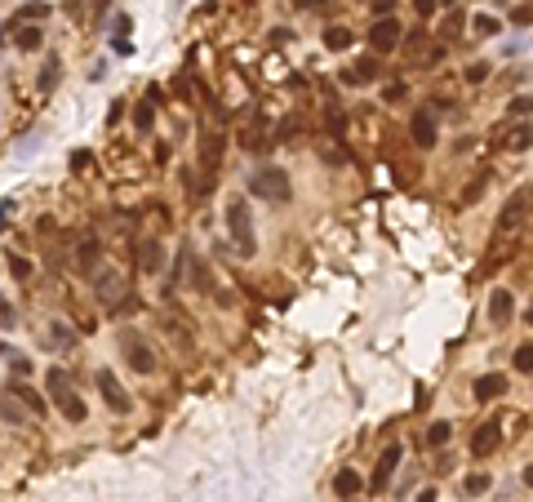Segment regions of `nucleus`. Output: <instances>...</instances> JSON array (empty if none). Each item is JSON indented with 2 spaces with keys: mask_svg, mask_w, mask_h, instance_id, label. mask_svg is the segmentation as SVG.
Segmentation results:
<instances>
[{
  "mask_svg": "<svg viewBox=\"0 0 533 502\" xmlns=\"http://www.w3.org/2000/svg\"><path fill=\"white\" fill-rule=\"evenodd\" d=\"M511 311H516L511 289H493V293H489V320H493V325H506V320H511Z\"/></svg>",
  "mask_w": 533,
  "mask_h": 502,
  "instance_id": "obj_18",
  "label": "nucleus"
},
{
  "mask_svg": "<svg viewBox=\"0 0 533 502\" xmlns=\"http://www.w3.org/2000/svg\"><path fill=\"white\" fill-rule=\"evenodd\" d=\"M435 107H440V103H427V107H418V112L409 116V138H414L418 152H431V147L440 142V129H435Z\"/></svg>",
  "mask_w": 533,
  "mask_h": 502,
  "instance_id": "obj_8",
  "label": "nucleus"
},
{
  "mask_svg": "<svg viewBox=\"0 0 533 502\" xmlns=\"http://www.w3.org/2000/svg\"><path fill=\"white\" fill-rule=\"evenodd\" d=\"M405 49H409V67H435L444 58V40H435L431 31H409V40H405Z\"/></svg>",
  "mask_w": 533,
  "mask_h": 502,
  "instance_id": "obj_7",
  "label": "nucleus"
},
{
  "mask_svg": "<svg viewBox=\"0 0 533 502\" xmlns=\"http://www.w3.org/2000/svg\"><path fill=\"white\" fill-rule=\"evenodd\" d=\"M9 209H14V205H9V200H0V227H9Z\"/></svg>",
  "mask_w": 533,
  "mask_h": 502,
  "instance_id": "obj_43",
  "label": "nucleus"
},
{
  "mask_svg": "<svg viewBox=\"0 0 533 502\" xmlns=\"http://www.w3.org/2000/svg\"><path fill=\"white\" fill-rule=\"evenodd\" d=\"M471 31H476V36H498L502 22L493 18V14H476V18H471Z\"/></svg>",
  "mask_w": 533,
  "mask_h": 502,
  "instance_id": "obj_30",
  "label": "nucleus"
},
{
  "mask_svg": "<svg viewBox=\"0 0 533 502\" xmlns=\"http://www.w3.org/2000/svg\"><path fill=\"white\" fill-rule=\"evenodd\" d=\"M129 27H133V18L120 14V18H116V36H129Z\"/></svg>",
  "mask_w": 533,
  "mask_h": 502,
  "instance_id": "obj_41",
  "label": "nucleus"
},
{
  "mask_svg": "<svg viewBox=\"0 0 533 502\" xmlns=\"http://www.w3.org/2000/svg\"><path fill=\"white\" fill-rule=\"evenodd\" d=\"M347 45H351L347 27H324V49H333V54H338V49H347Z\"/></svg>",
  "mask_w": 533,
  "mask_h": 502,
  "instance_id": "obj_31",
  "label": "nucleus"
},
{
  "mask_svg": "<svg viewBox=\"0 0 533 502\" xmlns=\"http://www.w3.org/2000/svg\"><path fill=\"white\" fill-rule=\"evenodd\" d=\"M343 80H347V84H369V80H378V54H373V58H360L356 67H347Z\"/></svg>",
  "mask_w": 533,
  "mask_h": 502,
  "instance_id": "obj_21",
  "label": "nucleus"
},
{
  "mask_svg": "<svg viewBox=\"0 0 533 502\" xmlns=\"http://www.w3.org/2000/svg\"><path fill=\"white\" fill-rule=\"evenodd\" d=\"M400 36H405V31H400L396 18H378L369 27V49H373V54H391V49H400Z\"/></svg>",
  "mask_w": 533,
  "mask_h": 502,
  "instance_id": "obj_9",
  "label": "nucleus"
},
{
  "mask_svg": "<svg viewBox=\"0 0 533 502\" xmlns=\"http://www.w3.org/2000/svg\"><path fill=\"white\" fill-rule=\"evenodd\" d=\"M107 9H112V0H93V14H98V18L107 14Z\"/></svg>",
  "mask_w": 533,
  "mask_h": 502,
  "instance_id": "obj_45",
  "label": "nucleus"
},
{
  "mask_svg": "<svg viewBox=\"0 0 533 502\" xmlns=\"http://www.w3.org/2000/svg\"><path fill=\"white\" fill-rule=\"evenodd\" d=\"M22 413H27V409L18 405V396H9V391H0V418H5V422H18V427H22Z\"/></svg>",
  "mask_w": 533,
  "mask_h": 502,
  "instance_id": "obj_26",
  "label": "nucleus"
},
{
  "mask_svg": "<svg viewBox=\"0 0 533 502\" xmlns=\"http://www.w3.org/2000/svg\"><path fill=\"white\" fill-rule=\"evenodd\" d=\"M506 112H511V120H516V116L525 120V116L533 112V98H525V94H520V98H511V103H506Z\"/></svg>",
  "mask_w": 533,
  "mask_h": 502,
  "instance_id": "obj_34",
  "label": "nucleus"
},
{
  "mask_svg": "<svg viewBox=\"0 0 533 502\" xmlns=\"http://www.w3.org/2000/svg\"><path fill=\"white\" fill-rule=\"evenodd\" d=\"M58 71H63V67H58V58H50V63H45V71H40V89H54V84H58Z\"/></svg>",
  "mask_w": 533,
  "mask_h": 502,
  "instance_id": "obj_36",
  "label": "nucleus"
},
{
  "mask_svg": "<svg viewBox=\"0 0 533 502\" xmlns=\"http://www.w3.org/2000/svg\"><path fill=\"white\" fill-rule=\"evenodd\" d=\"M156 98H165V94L151 84L147 98H142V103L133 107V129H138V133H151V125H156Z\"/></svg>",
  "mask_w": 533,
  "mask_h": 502,
  "instance_id": "obj_17",
  "label": "nucleus"
},
{
  "mask_svg": "<svg viewBox=\"0 0 533 502\" xmlns=\"http://www.w3.org/2000/svg\"><path fill=\"white\" fill-rule=\"evenodd\" d=\"M502 391H506V374H484V378H476V387H471V396H476L480 405H484V400H498Z\"/></svg>",
  "mask_w": 533,
  "mask_h": 502,
  "instance_id": "obj_19",
  "label": "nucleus"
},
{
  "mask_svg": "<svg viewBox=\"0 0 533 502\" xmlns=\"http://www.w3.org/2000/svg\"><path fill=\"white\" fill-rule=\"evenodd\" d=\"M435 498H440V494H435V489H422V494H418L414 502H435Z\"/></svg>",
  "mask_w": 533,
  "mask_h": 502,
  "instance_id": "obj_44",
  "label": "nucleus"
},
{
  "mask_svg": "<svg viewBox=\"0 0 533 502\" xmlns=\"http://www.w3.org/2000/svg\"><path fill=\"white\" fill-rule=\"evenodd\" d=\"M463 27H467V18L458 14V5H453L449 14H444V22H440V36H435V40H458V36H463Z\"/></svg>",
  "mask_w": 533,
  "mask_h": 502,
  "instance_id": "obj_25",
  "label": "nucleus"
},
{
  "mask_svg": "<svg viewBox=\"0 0 533 502\" xmlns=\"http://www.w3.org/2000/svg\"><path fill=\"white\" fill-rule=\"evenodd\" d=\"M9 396H18V405L27 409V413H45V409H50V400H45L40 391L27 383V378H14V383H9Z\"/></svg>",
  "mask_w": 533,
  "mask_h": 502,
  "instance_id": "obj_13",
  "label": "nucleus"
},
{
  "mask_svg": "<svg viewBox=\"0 0 533 502\" xmlns=\"http://www.w3.org/2000/svg\"><path fill=\"white\" fill-rule=\"evenodd\" d=\"M489 475H484V471H476V475H467V480H463V494L467 498H480V494H489Z\"/></svg>",
  "mask_w": 533,
  "mask_h": 502,
  "instance_id": "obj_29",
  "label": "nucleus"
},
{
  "mask_svg": "<svg viewBox=\"0 0 533 502\" xmlns=\"http://www.w3.org/2000/svg\"><path fill=\"white\" fill-rule=\"evenodd\" d=\"M9 364H14V378H27L31 374V360H9Z\"/></svg>",
  "mask_w": 533,
  "mask_h": 502,
  "instance_id": "obj_42",
  "label": "nucleus"
},
{
  "mask_svg": "<svg viewBox=\"0 0 533 502\" xmlns=\"http://www.w3.org/2000/svg\"><path fill=\"white\" fill-rule=\"evenodd\" d=\"M343 129H347V116L338 107H329V133H343Z\"/></svg>",
  "mask_w": 533,
  "mask_h": 502,
  "instance_id": "obj_39",
  "label": "nucleus"
},
{
  "mask_svg": "<svg viewBox=\"0 0 533 502\" xmlns=\"http://www.w3.org/2000/svg\"><path fill=\"white\" fill-rule=\"evenodd\" d=\"M511 360H516V369H520V374H533V342L516 347V356H511Z\"/></svg>",
  "mask_w": 533,
  "mask_h": 502,
  "instance_id": "obj_32",
  "label": "nucleus"
},
{
  "mask_svg": "<svg viewBox=\"0 0 533 502\" xmlns=\"http://www.w3.org/2000/svg\"><path fill=\"white\" fill-rule=\"evenodd\" d=\"M9 276H14V280H27V276H31V263L18 258V253H9Z\"/></svg>",
  "mask_w": 533,
  "mask_h": 502,
  "instance_id": "obj_35",
  "label": "nucleus"
},
{
  "mask_svg": "<svg viewBox=\"0 0 533 502\" xmlns=\"http://www.w3.org/2000/svg\"><path fill=\"white\" fill-rule=\"evenodd\" d=\"M525 325H533V298H529V307H525Z\"/></svg>",
  "mask_w": 533,
  "mask_h": 502,
  "instance_id": "obj_47",
  "label": "nucleus"
},
{
  "mask_svg": "<svg viewBox=\"0 0 533 502\" xmlns=\"http://www.w3.org/2000/svg\"><path fill=\"white\" fill-rule=\"evenodd\" d=\"M333 489H338V498H356L360 489H365V480H360L356 467H343V471L333 475Z\"/></svg>",
  "mask_w": 533,
  "mask_h": 502,
  "instance_id": "obj_22",
  "label": "nucleus"
},
{
  "mask_svg": "<svg viewBox=\"0 0 533 502\" xmlns=\"http://www.w3.org/2000/svg\"><path fill=\"white\" fill-rule=\"evenodd\" d=\"M138 272H142V276H160V272H165V249H160V240H142V244H138Z\"/></svg>",
  "mask_w": 533,
  "mask_h": 502,
  "instance_id": "obj_15",
  "label": "nucleus"
},
{
  "mask_svg": "<svg viewBox=\"0 0 533 502\" xmlns=\"http://www.w3.org/2000/svg\"><path fill=\"white\" fill-rule=\"evenodd\" d=\"M249 191L258 195V200H266V205H289V195H294V182H289V174H285L280 165H262V169H253Z\"/></svg>",
  "mask_w": 533,
  "mask_h": 502,
  "instance_id": "obj_3",
  "label": "nucleus"
},
{
  "mask_svg": "<svg viewBox=\"0 0 533 502\" xmlns=\"http://www.w3.org/2000/svg\"><path fill=\"white\" fill-rule=\"evenodd\" d=\"M0 356H9V347H5V342H0Z\"/></svg>",
  "mask_w": 533,
  "mask_h": 502,
  "instance_id": "obj_49",
  "label": "nucleus"
},
{
  "mask_svg": "<svg viewBox=\"0 0 533 502\" xmlns=\"http://www.w3.org/2000/svg\"><path fill=\"white\" fill-rule=\"evenodd\" d=\"M453 5H458V0H444V9H453Z\"/></svg>",
  "mask_w": 533,
  "mask_h": 502,
  "instance_id": "obj_50",
  "label": "nucleus"
},
{
  "mask_svg": "<svg viewBox=\"0 0 533 502\" xmlns=\"http://www.w3.org/2000/svg\"><path fill=\"white\" fill-rule=\"evenodd\" d=\"M498 147H506V152H529V147H533V125H529V120H520V125L498 129Z\"/></svg>",
  "mask_w": 533,
  "mask_h": 502,
  "instance_id": "obj_14",
  "label": "nucleus"
},
{
  "mask_svg": "<svg viewBox=\"0 0 533 502\" xmlns=\"http://www.w3.org/2000/svg\"><path fill=\"white\" fill-rule=\"evenodd\" d=\"M120 351H125V360H129V369L133 374H156V351H151V342L138 334V329H125L120 334Z\"/></svg>",
  "mask_w": 533,
  "mask_h": 502,
  "instance_id": "obj_6",
  "label": "nucleus"
},
{
  "mask_svg": "<svg viewBox=\"0 0 533 502\" xmlns=\"http://www.w3.org/2000/svg\"><path fill=\"white\" fill-rule=\"evenodd\" d=\"M414 9H418V18H431L435 14V0H414Z\"/></svg>",
  "mask_w": 533,
  "mask_h": 502,
  "instance_id": "obj_40",
  "label": "nucleus"
},
{
  "mask_svg": "<svg viewBox=\"0 0 533 502\" xmlns=\"http://www.w3.org/2000/svg\"><path fill=\"white\" fill-rule=\"evenodd\" d=\"M76 267H80V272L98 267V240H93V236H80L76 240Z\"/></svg>",
  "mask_w": 533,
  "mask_h": 502,
  "instance_id": "obj_23",
  "label": "nucleus"
},
{
  "mask_svg": "<svg viewBox=\"0 0 533 502\" xmlns=\"http://www.w3.org/2000/svg\"><path fill=\"white\" fill-rule=\"evenodd\" d=\"M449 440H453V422H431V427H427V445H431V449L449 445Z\"/></svg>",
  "mask_w": 533,
  "mask_h": 502,
  "instance_id": "obj_27",
  "label": "nucleus"
},
{
  "mask_svg": "<svg viewBox=\"0 0 533 502\" xmlns=\"http://www.w3.org/2000/svg\"><path fill=\"white\" fill-rule=\"evenodd\" d=\"M45 391H50V400H54V409L63 413L67 422H84V400L76 396V387H71V378L63 369H50V378H45Z\"/></svg>",
  "mask_w": 533,
  "mask_h": 502,
  "instance_id": "obj_4",
  "label": "nucleus"
},
{
  "mask_svg": "<svg viewBox=\"0 0 533 502\" xmlns=\"http://www.w3.org/2000/svg\"><path fill=\"white\" fill-rule=\"evenodd\" d=\"M98 391H103V400H107L116 413H129V396L120 391V383H116L112 369H98Z\"/></svg>",
  "mask_w": 533,
  "mask_h": 502,
  "instance_id": "obj_16",
  "label": "nucleus"
},
{
  "mask_svg": "<svg viewBox=\"0 0 533 502\" xmlns=\"http://www.w3.org/2000/svg\"><path fill=\"white\" fill-rule=\"evenodd\" d=\"M400 458H405V449H400V445H386L382 454H378V462H373L369 485H373V489H386V485H391V475H396V467H400Z\"/></svg>",
  "mask_w": 533,
  "mask_h": 502,
  "instance_id": "obj_10",
  "label": "nucleus"
},
{
  "mask_svg": "<svg viewBox=\"0 0 533 502\" xmlns=\"http://www.w3.org/2000/svg\"><path fill=\"white\" fill-rule=\"evenodd\" d=\"M516 22H533V5H525V9H520V14H516Z\"/></svg>",
  "mask_w": 533,
  "mask_h": 502,
  "instance_id": "obj_46",
  "label": "nucleus"
},
{
  "mask_svg": "<svg viewBox=\"0 0 533 502\" xmlns=\"http://www.w3.org/2000/svg\"><path fill=\"white\" fill-rule=\"evenodd\" d=\"M525 485H529V489H533V467H525Z\"/></svg>",
  "mask_w": 533,
  "mask_h": 502,
  "instance_id": "obj_48",
  "label": "nucleus"
},
{
  "mask_svg": "<svg viewBox=\"0 0 533 502\" xmlns=\"http://www.w3.org/2000/svg\"><path fill=\"white\" fill-rule=\"evenodd\" d=\"M14 325H18V311L9 307L5 298H0V329H14Z\"/></svg>",
  "mask_w": 533,
  "mask_h": 502,
  "instance_id": "obj_38",
  "label": "nucleus"
},
{
  "mask_svg": "<svg viewBox=\"0 0 533 502\" xmlns=\"http://www.w3.org/2000/svg\"><path fill=\"white\" fill-rule=\"evenodd\" d=\"M529 209H533V191H529V187H525V191H516L511 200L502 205V214H498V227H493V244H489L493 253H489V263H484V267H493V263H498L502 253H506L502 244H506V240H511L516 231H520V223L529 218Z\"/></svg>",
  "mask_w": 533,
  "mask_h": 502,
  "instance_id": "obj_1",
  "label": "nucleus"
},
{
  "mask_svg": "<svg viewBox=\"0 0 533 502\" xmlns=\"http://www.w3.org/2000/svg\"><path fill=\"white\" fill-rule=\"evenodd\" d=\"M227 231H232L236 258H253V253H258V231H253V214H249L245 200H232V205H227Z\"/></svg>",
  "mask_w": 533,
  "mask_h": 502,
  "instance_id": "obj_2",
  "label": "nucleus"
},
{
  "mask_svg": "<svg viewBox=\"0 0 533 502\" xmlns=\"http://www.w3.org/2000/svg\"><path fill=\"white\" fill-rule=\"evenodd\" d=\"M489 80V63H471L467 67V84H484Z\"/></svg>",
  "mask_w": 533,
  "mask_h": 502,
  "instance_id": "obj_37",
  "label": "nucleus"
},
{
  "mask_svg": "<svg viewBox=\"0 0 533 502\" xmlns=\"http://www.w3.org/2000/svg\"><path fill=\"white\" fill-rule=\"evenodd\" d=\"M93 298H98V307L103 311H120V307H125V276H120L116 272V267H98V272H93Z\"/></svg>",
  "mask_w": 533,
  "mask_h": 502,
  "instance_id": "obj_5",
  "label": "nucleus"
},
{
  "mask_svg": "<svg viewBox=\"0 0 533 502\" xmlns=\"http://www.w3.org/2000/svg\"><path fill=\"white\" fill-rule=\"evenodd\" d=\"M262 142H266V120H262V112H245V116H240V147H245V152H258Z\"/></svg>",
  "mask_w": 533,
  "mask_h": 502,
  "instance_id": "obj_12",
  "label": "nucleus"
},
{
  "mask_svg": "<svg viewBox=\"0 0 533 502\" xmlns=\"http://www.w3.org/2000/svg\"><path fill=\"white\" fill-rule=\"evenodd\" d=\"M498 445H502V422H480L476 436H471V454L489 458V454H498Z\"/></svg>",
  "mask_w": 533,
  "mask_h": 502,
  "instance_id": "obj_11",
  "label": "nucleus"
},
{
  "mask_svg": "<svg viewBox=\"0 0 533 502\" xmlns=\"http://www.w3.org/2000/svg\"><path fill=\"white\" fill-rule=\"evenodd\" d=\"M45 14H50V5H22V9H18V18H14V22H40Z\"/></svg>",
  "mask_w": 533,
  "mask_h": 502,
  "instance_id": "obj_33",
  "label": "nucleus"
},
{
  "mask_svg": "<svg viewBox=\"0 0 533 502\" xmlns=\"http://www.w3.org/2000/svg\"><path fill=\"white\" fill-rule=\"evenodd\" d=\"M50 342H54L58 351H71V347H76V334H71L67 325H58V320H54V325H50Z\"/></svg>",
  "mask_w": 533,
  "mask_h": 502,
  "instance_id": "obj_28",
  "label": "nucleus"
},
{
  "mask_svg": "<svg viewBox=\"0 0 533 502\" xmlns=\"http://www.w3.org/2000/svg\"><path fill=\"white\" fill-rule=\"evenodd\" d=\"M187 276H191V285H196L200 293H213V276H209V267H204L196 253H191V263H187Z\"/></svg>",
  "mask_w": 533,
  "mask_h": 502,
  "instance_id": "obj_24",
  "label": "nucleus"
},
{
  "mask_svg": "<svg viewBox=\"0 0 533 502\" xmlns=\"http://www.w3.org/2000/svg\"><path fill=\"white\" fill-rule=\"evenodd\" d=\"M14 45L22 49V54H36V49L45 45V31L36 27V22H14Z\"/></svg>",
  "mask_w": 533,
  "mask_h": 502,
  "instance_id": "obj_20",
  "label": "nucleus"
}]
</instances>
